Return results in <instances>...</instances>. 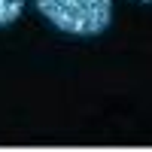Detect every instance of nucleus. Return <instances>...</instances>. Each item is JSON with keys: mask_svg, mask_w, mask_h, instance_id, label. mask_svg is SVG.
Returning a JSON list of instances; mask_svg holds the SVG:
<instances>
[{"mask_svg": "<svg viewBox=\"0 0 152 152\" xmlns=\"http://www.w3.org/2000/svg\"><path fill=\"white\" fill-rule=\"evenodd\" d=\"M40 15L73 37H94L110 28L113 0H37Z\"/></svg>", "mask_w": 152, "mask_h": 152, "instance_id": "f257e3e1", "label": "nucleus"}, {"mask_svg": "<svg viewBox=\"0 0 152 152\" xmlns=\"http://www.w3.org/2000/svg\"><path fill=\"white\" fill-rule=\"evenodd\" d=\"M24 9V0H0V28H9L12 21H18Z\"/></svg>", "mask_w": 152, "mask_h": 152, "instance_id": "f03ea898", "label": "nucleus"}, {"mask_svg": "<svg viewBox=\"0 0 152 152\" xmlns=\"http://www.w3.org/2000/svg\"><path fill=\"white\" fill-rule=\"evenodd\" d=\"M140 3H152V0H140Z\"/></svg>", "mask_w": 152, "mask_h": 152, "instance_id": "7ed1b4c3", "label": "nucleus"}]
</instances>
